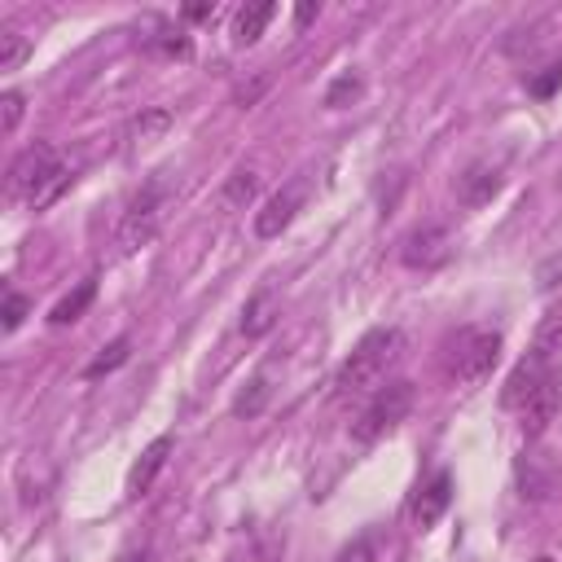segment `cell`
Here are the masks:
<instances>
[{
    "mask_svg": "<svg viewBox=\"0 0 562 562\" xmlns=\"http://www.w3.org/2000/svg\"><path fill=\"white\" fill-rule=\"evenodd\" d=\"M400 356H404V334H400L395 325L369 329V334L351 347V356L338 364V373H334V395H338V400H351V395L378 391V386L386 382V373L400 364Z\"/></svg>",
    "mask_w": 562,
    "mask_h": 562,
    "instance_id": "cell-1",
    "label": "cell"
},
{
    "mask_svg": "<svg viewBox=\"0 0 562 562\" xmlns=\"http://www.w3.org/2000/svg\"><path fill=\"white\" fill-rule=\"evenodd\" d=\"M66 184H70V167L61 162V154L48 140L26 145L9 167V198L31 211H44Z\"/></svg>",
    "mask_w": 562,
    "mask_h": 562,
    "instance_id": "cell-2",
    "label": "cell"
},
{
    "mask_svg": "<svg viewBox=\"0 0 562 562\" xmlns=\"http://www.w3.org/2000/svg\"><path fill=\"white\" fill-rule=\"evenodd\" d=\"M553 351H562V312H549L536 329V342L531 351L514 364V373L505 378V391H501V404L505 408H522L531 400V391L553 373Z\"/></svg>",
    "mask_w": 562,
    "mask_h": 562,
    "instance_id": "cell-3",
    "label": "cell"
},
{
    "mask_svg": "<svg viewBox=\"0 0 562 562\" xmlns=\"http://www.w3.org/2000/svg\"><path fill=\"white\" fill-rule=\"evenodd\" d=\"M496 356H501V334L483 329V325H465L443 342V373H448V382L470 386L492 373Z\"/></svg>",
    "mask_w": 562,
    "mask_h": 562,
    "instance_id": "cell-4",
    "label": "cell"
},
{
    "mask_svg": "<svg viewBox=\"0 0 562 562\" xmlns=\"http://www.w3.org/2000/svg\"><path fill=\"white\" fill-rule=\"evenodd\" d=\"M167 206H171L167 180H149V184L127 202V211H123V220H119V250L132 255V250L149 246V241L158 237L162 220H167Z\"/></svg>",
    "mask_w": 562,
    "mask_h": 562,
    "instance_id": "cell-5",
    "label": "cell"
},
{
    "mask_svg": "<svg viewBox=\"0 0 562 562\" xmlns=\"http://www.w3.org/2000/svg\"><path fill=\"white\" fill-rule=\"evenodd\" d=\"M408 408H413V382H404V378L382 382V386L369 395V404L356 413V422H351V439H356V443H373V439H382L386 430H395V426L404 422Z\"/></svg>",
    "mask_w": 562,
    "mask_h": 562,
    "instance_id": "cell-6",
    "label": "cell"
},
{
    "mask_svg": "<svg viewBox=\"0 0 562 562\" xmlns=\"http://www.w3.org/2000/svg\"><path fill=\"white\" fill-rule=\"evenodd\" d=\"M303 202H307V176L285 180V184L263 202V211H255V237H281V233L294 224V215L303 211Z\"/></svg>",
    "mask_w": 562,
    "mask_h": 562,
    "instance_id": "cell-7",
    "label": "cell"
},
{
    "mask_svg": "<svg viewBox=\"0 0 562 562\" xmlns=\"http://www.w3.org/2000/svg\"><path fill=\"white\" fill-rule=\"evenodd\" d=\"M518 492H522L527 501H549V496H558V492H562V461H558L553 452H540V448L522 452V457H518Z\"/></svg>",
    "mask_w": 562,
    "mask_h": 562,
    "instance_id": "cell-8",
    "label": "cell"
},
{
    "mask_svg": "<svg viewBox=\"0 0 562 562\" xmlns=\"http://www.w3.org/2000/svg\"><path fill=\"white\" fill-rule=\"evenodd\" d=\"M558 413H562V373L553 369V373L531 391V400L518 408V417H522L518 426H522V435H527V439H540V435L553 426V417H558Z\"/></svg>",
    "mask_w": 562,
    "mask_h": 562,
    "instance_id": "cell-9",
    "label": "cell"
},
{
    "mask_svg": "<svg viewBox=\"0 0 562 562\" xmlns=\"http://www.w3.org/2000/svg\"><path fill=\"white\" fill-rule=\"evenodd\" d=\"M452 189H457V202H461V206H483V202L501 189V162H492V158L470 162V167L452 180Z\"/></svg>",
    "mask_w": 562,
    "mask_h": 562,
    "instance_id": "cell-10",
    "label": "cell"
},
{
    "mask_svg": "<svg viewBox=\"0 0 562 562\" xmlns=\"http://www.w3.org/2000/svg\"><path fill=\"white\" fill-rule=\"evenodd\" d=\"M400 259H404L408 268H435V263H443V259H448V233H443L439 224L413 228V233L404 237V246H400Z\"/></svg>",
    "mask_w": 562,
    "mask_h": 562,
    "instance_id": "cell-11",
    "label": "cell"
},
{
    "mask_svg": "<svg viewBox=\"0 0 562 562\" xmlns=\"http://www.w3.org/2000/svg\"><path fill=\"white\" fill-rule=\"evenodd\" d=\"M448 501H452V474L448 470H439L422 492H417V501H413V527H435L439 518H443V509H448Z\"/></svg>",
    "mask_w": 562,
    "mask_h": 562,
    "instance_id": "cell-12",
    "label": "cell"
},
{
    "mask_svg": "<svg viewBox=\"0 0 562 562\" xmlns=\"http://www.w3.org/2000/svg\"><path fill=\"white\" fill-rule=\"evenodd\" d=\"M167 457H171V435H158V439L136 457V465L127 470V496H145V492L154 487L158 470L167 465Z\"/></svg>",
    "mask_w": 562,
    "mask_h": 562,
    "instance_id": "cell-13",
    "label": "cell"
},
{
    "mask_svg": "<svg viewBox=\"0 0 562 562\" xmlns=\"http://www.w3.org/2000/svg\"><path fill=\"white\" fill-rule=\"evenodd\" d=\"M272 325H277V294H272V290L250 294V303L241 307V334H246V338H259V334H268Z\"/></svg>",
    "mask_w": 562,
    "mask_h": 562,
    "instance_id": "cell-14",
    "label": "cell"
},
{
    "mask_svg": "<svg viewBox=\"0 0 562 562\" xmlns=\"http://www.w3.org/2000/svg\"><path fill=\"white\" fill-rule=\"evenodd\" d=\"M272 4H246V9H237V18H233V44H255L259 35H263V26L272 22Z\"/></svg>",
    "mask_w": 562,
    "mask_h": 562,
    "instance_id": "cell-15",
    "label": "cell"
},
{
    "mask_svg": "<svg viewBox=\"0 0 562 562\" xmlns=\"http://www.w3.org/2000/svg\"><path fill=\"white\" fill-rule=\"evenodd\" d=\"M268 400H272V373L263 369V373H255V378L241 386V395L233 400V417H259Z\"/></svg>",
    "mask_w": 562,
    "mask_h": 562,
    "instance_id": "cell-16",
    "label": "cell"
},
{
    "mask_svg": "<svg viewBox=\"0 0 562 562\" xmlns=\"http://www.w3.org/2000/svg\"><path fill=\"white\" fill-rule=\"evenodd\" d=\"M97 299V281H79L75 285V294H66V299H57V307L48 312V321L53 325H70V321H79L83 316V307Z\"/></svg>",
    "mask_w": 562,
    "mask_h": 562,
    "instance_id": "cell-17",
    "label": "cell"
},
{
    "mask_svg": "<svg viewBox=\"0 0 562 562\" xmlns=\"http://www.w3.org/2000/svg\"><path fill=\"white\" fill-rule=\"evenodd\" d=\"M360 92H364V79H360L356 70H342V75L325 88V105H329V110H342V105L360 101Z\"/></svg>",
    "mask_w": 562,
    "mask_h": 562,
    "instance_id": "cell-18",
    "label": "cell"
},
{
    "mask_svg": "<svg viewBox=\"0 0 562 562\" xmlns=\"http://www.w3.org/2000/svg\"><path fill=\"white\" fill-rule=\"evenodd\" d=\"M255 193H259V171H250V167H237L228 176V184H224V202L228 206H246Z\"/></svg>",
    "mask_w": 562,
    "mask_h": 562,
    "instance_id": "cell-19",
    "label": "cell"
},
{
    "mask_svg": "<svg viewBox=\"0 0 562 562\" xmlns=\"http://www.w3.org/2000/svg\"><path fill=\"white\" fill-rule=\"evenodd\" d=\"M31 53V40L22 31H0V70H18Z\"/></svg>",
    "mask_w": 562,
    "mask_h": 562,
    "instance_id": "cell-20",
    "label": "cell"
},
{
    "mask_svg": "<svg viewBox=\"0 0 562 562\" xmlns=\"http://www.w3.org/2000/svg\"><path fill=\"white\" fill-rule=\"evenodd\" d=\"M127 351H132V342H127V338H114L110 347H101V356H97L83 373H88V378H105V373H114V369L127 360Z\"/></svg>",
    "mask_w": 562,
    "mask_h": 562,
    "instance_id": "cell-21",
    "label": "cell"
},
{
    "mask_svg": "<svg viewBox=\"0 0 562 562\" xmlns=\"http://www.w3.org/2000/svg\"><path fill=\"white\" fill-rule=\"evenodd\" d=\"M22 114H26V97H22L18 88H9V92L0 97V132H4V136H13V132H18V123H22Z\"/></svg>",
    "mask_w": 562,
    "mask_h": 562,
    "instance_id": "cell-22",
    "label": "cell"
},
{
    "mask_svg": "<svg viewBox=\"0 0 562 562\" xmlns=\"http://www.w3.org/2000/svg\"><path fill=\"white\" fill-rule=\"evenodd\" d=\"M334 562H378V540L364 531V536L347 540V544L338 549V558H334Z\"/></svg>",
    "mask_w": 562,
    "mask_h": 562,
    "instance_id": "cell-23",
    "label": "cell"
},
{
    "mask_svg": "<svg viewBox=\"0 0 562 562\" xmlns=\"http://www.w3.org/2000/svg\"><path fill=\"white\" fill-rule=\"evenodd\" d=\"M31 312V303H26V294H18V290H9V299H4V329L13 334L18 325H22V316Z\"/></svg>",
    "mask_w": 562,
    "mask_h": 562,
    "instance_id": "cell-24",
    "label": "cell"
},
{
    "mask_svg": "<svg viewBox=\"0 0 562 562\" xmlns=\"http://www.w3.org/2000/svg\"><path fill=\"white\" fill-rule=\"evenodd\" d=\"M558 83H562V66H549V75H544V79H536V83H531V92H536V97H549Z\"/></svg>",
    "mask_w": 562,
    "mask_h": 562,
    "instance_id": "cell-25",
    "label": "cell"
},
{
    "mask_svg": "<svg viewBox=\"0 0 562 562\" xmlns=\"http://www.w3.org/2000/svg\"><path fill=\"white\" fill-rule=\"evenodd\" d=\"M114 562H154V549H149V544H140V549H123Z\"/></svg>",
    "mask_w": 562,
    "mask_h": 562,
    "instance_id": "cell-26",
    "label": "cell"
},
{
    "mask_svg": "<svg viewBox=\"0 0 562 562\" xmlns=\"http://www.w3.org/2000/svg\"><path fill=\"white\" fill-rule=\"evenodd\" d=\"M294 18H299V26H303V22H312V18H316V4H299V13H294Z\"/></svg>",
    "mask_w": 562,
    "mask_h": 562,
    "instance_id": "cell-27",
    "label": "cell"
}]
</instances>
